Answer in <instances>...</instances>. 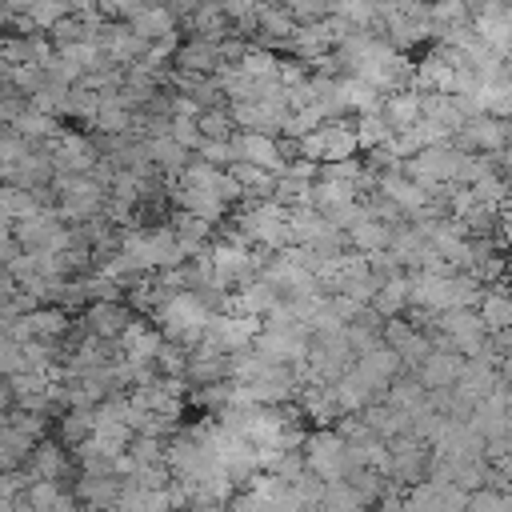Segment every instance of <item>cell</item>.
<instances>
[{"mask_svg":"<svg viewBox=\"0 0 512 512\" xmlns=\"http://www.w3.org/2000/svg\"><path fill=\"white\" fill-rule=\"evenodd\" d=\"M232 144H236V160L260 164L268 172H284L288 168V160L280 152V140L268 136V132H240V136H232Z\"/></svg>","mask_w":512,"mask_h":512,"instance_id":"obj_10","label":"cell"},{"mask_svg":"<svg viewBox=\"0 0 512 512\" xmlns=\"http://www.w3.org/2000/svg\"><path fill=\"white\" fill-rule=\"evenodd\" d=\"M460 368H464L460 352H452V348H432V352L424 356V364L416 368V380H420L428 392H448V388H456Z\"/></svg>","mask_w":512,"mask_h":512,"instance_id":"obj_9","label":"cell"},{"mask_svg":"<svg viewBox=\"0 0 512 512\" xmlns=\"http://www.w3.org/2000/svg\"><path fill=\"white\" fill-rule=\"evenodd\" d=\"M196 124H200V136L204 140H232V112H224V108H204L200 116H196Z\"/></svg>","mask_w":512,"mask_h":512,"instance_id":"obj_25","label":"cell"},{"mask_svg":"<svg viewBox=\"0 0 512 512\" xmlns=\"http://www.w3.org/2000/svg\"><path fill=\"white\" fill-rule=\"evenodd\" d=\"M48 152H52L56 172H64V176H92L96 164H100L96 144H92L88 136H80V132H60V136L48 144Z\"/></svg>","mask_w":512,"mask_h":512,"instance_id":"obj_6","label":"cell"},{"mask_svg":"<svg viewBox=\"0 0 512 512\" xmlns=\"http://www.w3.org/2000/svg\"><path fill=\"white\" fill-rule=\"evenodd\" d=\"M16 372H24V348H20V340H12L8 332H0V376L12 380Z\"/></svg>","mask_w":512,"mask_h":512,"instance_id":"obj_26","label":"cell"},{"mask_svg":"<svg viewBox=\"0 0 512 512\" xmlns=\"http://www.w3.org/2000/svg\"><path fill=\"white\" fill-rule=\"evenodd\" d=\"M480 320L488 332H508L512 328V296L504 292H484L480 296Z\"/></svg>","mask_w":512,"mask_h":512,"instance_id":"obj_23","label":"cell"},{"mask_svg":"<svg viewBox=\"0 0 512 512\" xmlns=\"http://www.w3.org/2000/svg\"><path fill=\"white\" fill-rule=\"evenodd\" d=\"M356 140H360V148H380V144H388L392 140V128H388V120H384V112H360V120H356Z\"/></svg>","mask_w":512,"mask_h":512,"instance_id":"obj_24","label":"cell"},{"mask_svg":"<svg viewBox=\"0 0 512 512\" xmlns=\"http://www.w3.org/2000/svg\"><path fill=\"white\" fill-rule=\"evenodd\" d=\"M304 460H308V472H316L324 484L328 480H348L356 468H364L360 452L336 432V428H320L304 440Z\"/></svg>","mask_w":512,"mask_h":512,"instance_id":"obj_2","label":"cell"},{"mask_svg":"<svg viewBox=\"0 0 512 512\" xmlns=\"http://www.w3.org/2000/svg\"><path fill=\"white\" fill-rule=\"evenodd\" d=\"M92 428H96V408H68V412L60 416V440H64L68 448L84 444V440L92 436Z\"/></svg>","mask_w":512,"mask_h":512,"instance_id":"obj_22","label":"cell"},{"mask_svg":"<svg viewBox=\"0 0 512 512\" xmlns=\"http://www.w3.org/2000/svg\"><path fill=\"white\" fill-rule=\"evenodd\" d=\"M388 240H392V224H388V220H376L372 212H368L360 224H352V228H348V244H352L356 252H364V256L384 252V248H388Z\"/></svg>","mask_w":512,"mask_h":512,"instance_id":"obj_18","label":"cell"},{"mask_svg":"<svg viewBox=\"0 0 512 512\" xmlns=\"http://www.w3.org/2000/svg\"><path fill=\"white\" fill-rule=\"evenodd\" d=\"M384 120H388V128L392 132H400V128H408V124H416L420 116H424V92H416V88H400V92H392V96H384Z\"/></svg>","mask_w":512,"mask_h":512,"instance_id":"obj_14","label":"cell"},{"mask_svg":"<svg viewBox=\"0 0 512 512\" xmlns=\"http://www.w3.org/2000/svg\"><path fill=\"white\" fill-rule=\"evenodd\" d=\"M424 4H428V0H424Z\"/></svg>","mask_w":512,"mask_h":512,"instance_id":"obj_31","label":"cell"},{"mask_svg":"<svg viewBox=\"0 0 512 512\" xmlns=\"http://www.w3.org/2000/svg\"><path fill=\"white\" fill-rule=\"evenodd\" d=\"M468 492L452 480H424L412 492H404L400 512H464Z\"/></svg>","mask_w":512,"mask_h":512,"instance_id":"obj_5","label":"cell"},{"mask_svg":"<svg viewBox=\"0 0 512 512\" xmlns=\"http://www.w3.org/2000/svg\"><path fill=\"white\" fill-rule=\"evenodd\" d=\"M28 476L32 480H64L68 476V452H64V444H52V440H40L36 448H32V456H28Z\"/></svg>","mask_w":512,"mask_h":512,"instance_id":"obj_12","label":"cell"},{"mask_svg":"<svg viewBox=\"0 0 512 512\" xmlns=\"http://www.w3.org/2000/svg\"><path fill=\"white\" fill-rule=\"evenodd\" d=\"M0 512H16V500H4L0 496Z\"/></svg>","mask_w":512,"mask_h":512,"instance_id":"obj_29","label":"cell"},{"mask_svg":"<svg viewBox=\"0 0 512 512\" xmlns=\"http://www.w3.org/2000/svg\"><path fill=\"white\" fill-rule=\"evenodd\" d=\"M12 236L24 252H64V248H72V228H64V216L56 208H36L32 216H20L12 224Z\"/></svg>","mask_w":512,"mask_h":512,"instance_id":"obj_4","label":"cell"},{"mask_svg":"<svg viewBox=\"0 0 512 512\" xmlns=\"http://www.w3.org/2000/svg\"><path fill=\"white\" fill-rule=\"evenodd\" d=\"M200 160L216 164V168H232L236 164V144L232 140H200Z\"/></svg>","mask_w":512,"mask_h":512,"instance_id":"obj_27","label":"cell"},{"mask_svg":"<svg viewBox=\"0 0 512 512\" xmlns=\"http://www.w3.org/2000/svg\"><path fill=\"white\" fill-rule=\"evenodd\" d=\"M12 128L28 140V144H52L56 136H60V124H56V116H48V112H40V108H24L16 120H12Z\"/></svg>","mask_w":512,"mask_h":512,"instance_id":"obj_20","label":"cell"},{"mask_svg":"<svg viewBox=\"0 0 512 512\" xmlns=\"http://www.w3.org/2000/svg\"><path fill=\"white\" fill-rule=\"evenodd\" d=\"M132 324V312L124 308V300H96L84 312V332L104 336V340H120V332Z\"/></svg>","mask_w":512,"mask_h":512,"instance_id":"obj_11","label":"cell"},{"mask_svg":"<svg viewBox=\"0 0 512 512\" xmlns=\"http://www.w3.org/2000/svg\"><path fill=\"white\" fill-rule=\"evenodd\" d=\"M212 316H216V312L208 308V300H204L200 292H192V288L172 292V296L156 308V320H160L164 340H176V344H184V348H192V344L204 336V328H208Z\"/></svg>","mask_w":512,"mask_h":512,"instance_id":"obj_1","label":"cell"},{"mask_svg":"<svg viewBox=\"0 0 512 512\" xmlns=\"http://www.w3.org/2000/svg\"><path fill=\"white\" fill-rule=\"evenodd\" d=\"M176 64H180V72H212V68H220V40H204V36H196L192 44H184L180 52H176Z\"/></svg>","mask_w":512,"mask_h":512,"instance_id":"obj_19","label":"cell"},{"mask_svg":"<svg viewBox=\"0 0 512 512\" xmlns=\"http://www.w3.org/2000/svg\"><path fill=\"white\" fill-rule=\"evenodd\" d=\"M4 16H8V4H4V0H0V24H4Z\"/></svg>","mask_w":512,"mask_h":512,"instance_id":"obj_30","label":"cell"},{"mask_svg":"<svg viewBox=\"0 0 512 512\" xmlns=\"http://www.w3.org/2000/svg\"><path fill=\"white\" fill-rule=\"evenodd\" d=\"M296 144H300V160H312V164L352 160V152L360 148L356 124H348V120H340V116H332V120H324L320 128L296 136Z\"/></svg>","mask_w":512,"mask_h":512,"instance_id":"obj_3","label":"cell"},{"mask_svg":"<svg viewBox=\"0 0 512 512\" xmlns=\"http://www.w3.org/2000/svg\"><path fill=\"white\" fill-rule=\"evenodd\" d=\"M292 212V244H316L320 236H328L332 232V220H328V212H320L316 204H296V208H288Z\"/></svg>","mask_w":512,"mask_h":512,"instance_id":"obj_16","label":"cell"},{"mask_svg":"<svg viewBox=\"0 0 512 512\" xmlns=\"http://www.w3.org/2000/svg\"><path fill=\"white\" fill-rule=\"evenodd\" d=\"M412 304V296H408V276H388L380 288H376V296H372V308L384 316V320H396L404 308Z\"/></svg>","mask_w":512,"mask_h":512,"instance_id":"obj_21","label":"cell"},{"mask_svg":"<svg viewBox=\"0 0 512 512\" xmlns=\"http://www.w3.org/2000/svg\"><path fill=\"white\" fill-rule=\"evenodd\" d=\"M40 440H32L28 432H20L16 424H8V416L0 420V472H12V468H24L32 448Z\"/></svg>","mask_w":512,"mask_h":512,"instance_id":"obj_15","label":"cell"},{"mask_svg":"<svg viewBox=\"0 0 512 512\" xmlns=\"http://www.w3.org/2000/svg\"><path fill=\"white\" fill-rule=\"evenodd\" d=\"M380 340L396 348V356L404 360V368H420L424 356L432 352V340L424 332H416V324H404V320H384Z\"/></svg>","mask_w":512,"mask_h":512,"instance_id":"obj_8","label":"cell"},{"mask_svg":"<svg viewBox=\"0 0 512 512\" xmlns=\"http://www.w3.org/2000/svg\"><path fill=\"white\" fill-rule=\"evenodd\" d=\"M0 56H4V64H8V68H16V64L48 68V60H52V48H48L40 36L24 32V36H12V40H4V44H0Z\"/></svg>","mask_w":512,"mask_h":512,"instance_id":"obj_13","label":"cell"},{"mask_svg":"<svg viewBox=\"0 0 512 512\" xmlns=\"http://www.w3.org/2000/svg\"><path fill=\"white\" fill-rule=\"evenodd\" d=\"M368 384H372V392L376 396H384L388 388H392V380L400 376V368H404V360L396 356V348L392 344H384V340H376L368 352H360L356 356V364H352Z\"/></svg>","mask_w":512,"mask_h":512,"instance_id":"obj_7","label":"cell"},{"mask_svg":"<svg viewBox=\"0 0 512 512\" xmlns=\"http://www.w3.org/2000/svg\"><path fill=\"white\" fill-rule=\"evenodd\" d=\"M132 24V32L140 36V40H148V44H156V40H164V36H172L176 32V12L168 8V4H152V8H144L140 16H132L128 20Z\"/></svg>","mask_w":512,"mask_h":512,"instance_id":"obj_17","label":"cell"},{"mask_svg":"<svg viewBox=\"0 0 512 512\" xmlns=\"http://www.w3.org/2000/svg\"><path fill=\"white\" fill-rule=\"evenodd\" d=\"M156 0H104V8L112 12V16H120V20H132V16H140L144 8H152Z\"/></svg>","mask_w":512,"mask_h":512,"instance_id":"obj_28","label":"cell"}]
</instances>
